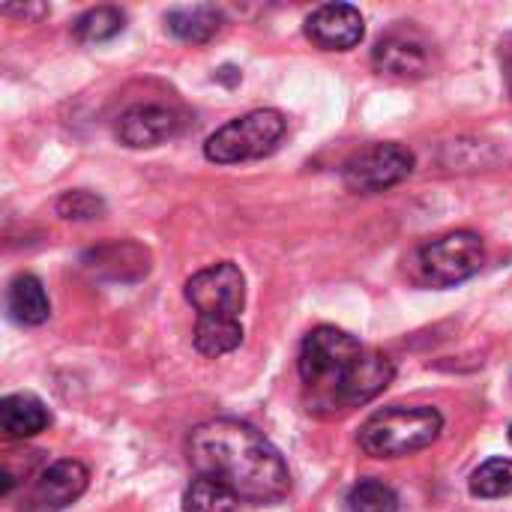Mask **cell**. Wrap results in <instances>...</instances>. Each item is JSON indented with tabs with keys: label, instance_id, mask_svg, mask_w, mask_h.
I'll use <instances>...</instances> for the list:
<instances>
[{
	"label": "cell",
	"instance_id": "6da1fadb",
	"mask_svg": "<svg viewBox=\"0 0 512 512\" xmlns=\"http://www.w3.org/2000/svg\"><path fill=\"white\" fill-rule=\"evenodd\" d=\"M186 453L201 477L225 483L240 501L279 504L291 492L285 459L249 423L207 420L189 432Z\"/></svg>",
	"mask_w": 512,
	"mask_h": 512
},
{
	"label": "cell",
	"instance_id": "7a4b0ae2",
	"mask_svg": "<svg viewBox=\"0 0 512 512\" xmlns=\"http://www.w3.org/2000/svg\"><path fill=\"white\" fill-rule=\"evenodd\" d=\"M444 429L441 411L429 405H393L372 414L360 429V447L372 459H402L438 441Z\"/></svg>",
	"mask_w": 512,
	"mask_h": 512
},
{
	"label": "cell",
	"instance_id": "3957f363",
	"mask_svg": "<svg viewBox=\"0 0 512 512\" xmlns=\"http://www.w3.org/2000/svg\"><path fill=\"white\" fill-rule=\"evenodd\" d=\"M285 135V117L273 108H258L219 126L207 144L204 156L216 165H237L267 156Z\"/></svg>",
	"mask_w": 512,
	"mask_h": 512
},
{
	"label": "cell",
	"instance_id": "277c9868",
	"mask_svg": "<svg viewBox=\"0 0 512 512\" xmlns=\"http://www.w3.org/2000/svg\"><path fill=\"white\" fill-rule=\"evenodd\" d=\"M486 261L483 237L474 231H453L438 240H429L417 252V267L423 279L435 288H453L480 273Z\"/></svg>",
	"mask_w": 512,
	"mask_h": 512
},
{
	"label": "cell",
	"instance_id": "5b68a950",
	"mask_svg": "<svg viewBox=\"0 0 512 512\" xmlns=\"http://www.w3.org/2000/svg\"><path fill=\"white\" fill-rule=\"evenodd\" d=\"M366 348L348 336L345 330L336 327H315L303 345H300V357H297V369L303 384L309 387H330L336 390L339 381L348 375V369L357 363V357Z\"/></svg>",
	"mask_w": 512,
	"mask_h": 512
},
{
	"label": "cell",
	"instance_id": "8992f818",
	"mask_svg": "<svg viewBox=\"0 0 512 512\" xmlns=\"http://www.w3.org/2000/svg\"><path fill=\"white\" fill-rule=\"evenodd\" d=\"M414 171V153L402 144L384 141L351 153L342 165V180L357 195H375L399 186Z\"/></svg>",
	"mask_w": 512,
	"mask_h": 512
},
{
	"label": "cell",
	"instance_id": "52a82bcc",
	"mask_svg": "<svg viewBox=\"0 0 512 512\" xmlns=\"http://www.w3.org/2000/svg\"><path fill=\"white\" fill-rule=\"evenodd\" d=\"M372 63L381 75L396 81H420L435 69V45L417 24L390 27L372 48Z\"/></svg>",
	"mask_w": 512,
	"mask_h": 512
},
{
	"label": "cell",
	"instance_id": "ba28073f",
	"mask_svg": "<svg viewBox=\"0 0 512 512\" xmlns=\"http://www.w3.org/2000/svg\"><path fill=\"white\" fill-rule=\"evenodd\" d=\"M186 300L198 318H240L246 306V276L231 261L210 264L189 276Z\"/></svg>",
	"mask_w": 512,
	"mask_h": 512
},
{
	"label": "cell",
	"instance_id": "9c48e42d",
	"mask_svg": "<svg viewBox=\"0 0 512 512\" xmlns=\"http://www.w3.org/2000/svg\"><path fill=\"white\" fill-rule=\"evenodd\" d=\"M90 483V471L75 459H60L48 465L30 486L21 512H60L75 504Z\"/></svg>",
	"mask_w": 512,
	"mask_h": 512
},
{
	"label": "cell",
	"instance_id": "30bf717a",
	"mask_svg": "<svg viewBox=\"0 0 512 512\" xmlns=\"http://www.w3.org/2000/svg\"><path fill=\"white\" fill-rule=\"evenodd\" d=\"M306 36L324 51H348L363 42L366 21L351 3H324L306 18Z\"/></svg>",
	"mask_w": 512,
	"mask_h": 512
},
{
	"label": "cell",
	"instance_id": "8fae6325",
	"mask_svg": "<svg viewBox=\"0 0 512 512\" xmlns=\"http://www.w3.org/2000/svg\"><path fill=\"white\" fill-rule=\"evenodd\" d=\"M117 138L126 147H159L180 132V114L159 102L132 105L117 117Z\"/></svg>",
	"mask_w": 512,
	"mask_h": 512
},
{
	"label": "cell",
	"instance_id": "7c38bea8",
	"mask_svg": "<svg viewBox=\"0 0 512 512\" xmlns=\"http://www.w3.org/2000/svg\"><path fill=\"white\" fill-rule=\"evenodd\" d=\"M393 378H396V366L390 357H384L378 351H363L357 357V363L348 369V375L339 381L333 396L345 408H360V405L372 402L375 396H381L393 384Z\"/></svg>",
	"mask_w": 512,
	"mask_h": 512
},
{
	"label": "cell",
	"instance_id": "4fadbf2b",
	"mask_svg": "<svg viewBox=\"0 0 512 512\" xmlns=\"http://www.w3.org/2000/svg\"><path fill=\"white\" fill-rule=\"evenodd\" d=\"M84 264L99 276L129 282V279H141L150 273V252L141 249L138 243L117 240V243H105V246L93 249L84 258Z\"/></svg>",
	"mask_w": 512,
	"mask_h": 512
},
{
	"label": "cell",
	"instance_id": "5bb4252c",
	"mask_svg": "<svg viewBox=\"0 0 512 512\" xmlns=\"http://www.w3.org/2000/svg\"><path fill=\"white\" fill-rule=\"evenodd\" d=\"M6 312L15 324L24 327H39L48 321L51 315V303L48 294L42 288V282L33 273H18L9 288H6Z\"/></svg>",
	"mask_w": 512,
	"mask_h": 512
},
{
	"label": "cell",
	"instance_id": "9a60e30c",
	"mask_svg": "<svg viewBox=\"0 0 512 512\" xmlns=\"http://www.w3.org/2000/svg\"><path fill=\"white\" fill-rule=\"evenodd\" d=\"M51 423V414L45 408L42 399H36L33 393H12L0 402V429L9 438H33L39 432H45Z\"/></svg>",
	"mask_w": 512,
	"mask_h": 512
},
{
	"label": "cell",
	"instance_id": "2e32d148",
	"mask_svg": "<svg viewBox=\"0 0 512 512\" xmlns=\"http://www.w3.org/2000/svg\"><path fill=\"white\" fill-rule=\"evenodd\" d=\"M222 12L210 3H195V6H177L165 15L168 30L177 39L186 42H210L222 30Z\"/></svg>",
	"mask_w": 512,
	"mask_h": 512
},
{
	"label": "cell",
	"instance_id": "e0dca14e",
	"mask_svg": "<svg viewBox=\"0 0 512 512\" xmlns=\"http://www.w3.org/2000/svg\"><path fill=\"white\" fill-rule=\"evenodd\" d=\"M192 339L204 357H222V354H231L234 348H240L243 324H240V318H198Z\"/></svg>",
	"mask_w": 512,
	"mask_h": 512
},
{
	"label": "cell",
	"instance_id": "ac0fdd59",
	"mask_svg": "<svg viewBox=\"0 0 512 512\" xmlns=\"http://www.w3.org/2000/svg\"><path fill=\"white\" fill-rule=\"evenodd\" d=\"M183 512H240V498L213 477H195L183 492Z\"/></svg>",
	"mask_w": 512,
	"mask_h": 512
},
{
	"label": "cell",
	"instance_id": "d6986e66",
	"mask_svg": "<svg viewBox=\"0 0 512 512\" xmlns=\"http://www.w3.org/2000/svg\"><path fill=\"white\" fill-rule=\"evenodd\" d=\"M123 27H126V15L117 6H93L84 15H78V21L72 24V33L81 42H105L123 33Z\"/></svg>",
	"mask_w": 512,
	"mask_h": 512
},
{
	"label": "cell",
	"instance_id": "ffe728a7",
	"mask_svg": "<svg viewBox=\"0 0 512 512\" xmlns=\"http://www.w3.org/2000/svg\"><path fill=\"white\" fill-rule=\"evenodd\" d=\"M474 498H507L512 495V459H489L471 474Z\"/></svg>",
	"mask_w": 512,
	"mask_h": 512
},
{
	"label": "cell",
	"instance_id": "44dd1931",
	"mask_svg": "<svg viewBox=\"0 0 512 512\" xmlns=\"http://www.w3.org/2000/svg\"><path fill=\"white\" fill-rule=\"evenodd\" d=\"M348 512H399L396 492L381 480H360L348 492Z\"/></svg>",
	"mask_w": 512,
	"mask_h": 512
},
{
	"label": "cell",
	"instance_id": "7402d4cb",
	"mask_svg": "<svg viewBox=\"0 0 512 512\" xmlns=\"http://www.w3.org/2000/svg\"><path fill=\"white\" fill-rule=\"evenodd\" d=\"M57 213L69 222H90V219H99L105 213V201L87 189H72V192L60 195Z\"/></svg>",
	"mask_w": 512,
	"mask_h": 512
},
{
	"label": "cell",
	"instance_id": "603a6c76",
	"mask_svg": "<svg viewBox=\"0 0 512 512\" xmlns=\"http://www.w3.org/2000/svg\"><path fill=\"white\" fill-rule=\"evenodd\" d=\"M504 72H507V81H510L512 90V39L507 42V48H504Z\"/></svg>",
	"mask_w": 512,
	"mask_h": 512
},
{
	"label": "cell",
	"instance_id": "cb8c5ba5",
	"mask_svg": "<svg viewBox=\"0 0 512 512\" xmlns=\"http://www.w3.org/2000/svg\"><path fill=\"white\" fill-rule=\"evenodd\" d=\"M510 441H512V426H510Z\"/></svg>",
	"mask_w": 512,
	"mask_h": 512
}]
</instances>
